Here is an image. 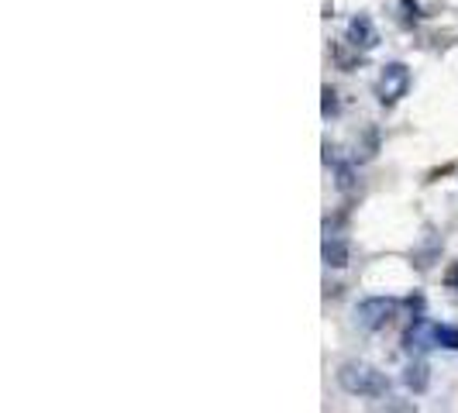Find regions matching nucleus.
<instances>
[{
    "mask_svg": "<svg viewBox=\"0 0 458 413\" xmlns=\"http://www.w3.org/2000/svg\"><path fill=\"white\" fill-rule=\"evenodd\" d=\"M348 41H352V49H362V52H369V49H376V24L369 14H359V18L348 21Z\"/></svg>",
    "mask_w": 458,
    "mask_h": 413,
    "instance_id": "nucleus-4",
    "label": "nucleus"
},
{
    "mask_svg": "<svg viewBox=\"0 0 458 413\" xmlns=\"http://www.w3.org/2000/svg\"><path fill=\"white\" fill-rule=\"evenodd\" d=\"M400 314V303L390 296H369L355 307V324L362 331H382L393 317Z\"/></svg>",
    "mask_w": 458,
    "mask_h": 413,
    "instance_id": "nucleus-2",
    "label": "nucleus"
},
{
    "mask_svg": "<svg viewBox=\"0 0 458 413\" xmlns=\"http://www.w3.org/2000/svg\"><path fill=\"white\" fill-rule=\"evenodd\" d=\"M320 255H324V265H327V269H345V265L352 262V245L338 235H327Z\"/></svg>",
    "mask_w": 458,
    "mask_h": 413,
    "instance_id": "nucleus-5",
    "label": "nucleus"
},
{
    "mask_svg": "<svg viewBox=\"0 0 458 413\" xmlns=\"http://www.w3.org/2000/svg\"><path fill=\"white\" fill-rule=\"evenodd\" d=\"M431 335H434V345L448 348V352H458V327L455 324H434Z\"/></svg>",
    "mask_w": 458,
    "mask_h": 413,
    "instance_id": "nucleus-6",
    "label": "nucleus"
},
{
    "mask_svg": "<svg viewBox=\"0 0 458 413\" xmlns=\"http://www.w3.org/2000/svg\"><path fill=\"white\" fill-rule=\"evenodd\" d=\"M335 186H338L341 193H348V190L355 186V169H352L348 162H338V165H335Z\"/></svg>",
    "mask_w": 458,
    "mask_h": 413,
    "instance_id": "nucleus-8",
    "label": "nucleus"
},
{
    "mask_svg": "<svg viewBox=\"0 0 458 413\" xmlns=\"http://www.w3.org/2000/svg\"><path fill=\"white\" fill-rule=\"evenodd\" d=\"M338 111H341V107H338V93H335L331 86H324V107H320V114H324V118H335Z\"/></svg>",
    "mask_w": 458,
    "mask_h": 413,
    "instance_id": "nucleus-9",
    "label": "nucleus"
},
{
    "mask_svg": "<svg viewBox=\"0 0 458 413\" xmlns=\"http://www.w3.org/2000/svg\"><path fill=\"white\" fill-rule=\"evenodd\" d=\"M403 382H407V389H414V393H424V389H427V382H431V375H427V365L414 362V365L407 369V375H403Z\"/></svg>",
    "mask_w": 458,
    "mask_h": 413,
    "instance_id": "nucleus-7",
    "label": "nucleus"
},
{
    "mask_svg": "<svg viewBox=\"0 0 458 413\" xmlns=\"http://www.w3.org/2000/svg\"><path fill=\"white\" fill-rule=\"evenodd\" d=\"M338 386L345 389L348 396H365V399H376V396H386L390 389V379L365 365V362H345L338 369Z\"/></svg>",
    "mask_w": 458,
    "mask_h": 413,
    "instance_id": "nucleus-1",
    "label": "nucleus"
},
{
    "mask_svg": "<svg viewBox=\"0 0 458 413\" xmlns=\"http://www.w3.org/2000/svg\"><path fill=\"white\" fill-rule=\"evenodd\" d=\"M407 90H410V69H407L403 62H390V66H382L379 83H376L379 100L390 107V103H397L400 97H407Z\"/></svg>",
    "mask_w": 458,
    "mask_h": 413,
    "instance_id": "nucleus-3",
    "label": "nucleus"
},
{
    "mask_svg": "<svg viewBox=\"0 0 458 413\" xmlns=\"http://www.w3.org/2000/svg\"><path fill=\"white\" fill-rule=\"evenodd\" d=\"M444 282H448V290H455V293H458V262L452 265V269H448V275H444Z\"/></svg>",
    "mask_w": 458,
    "mask_h": 413,
    "instance_id": "nucleus-10",
    "label": "nucleus"
}]
</instances>
